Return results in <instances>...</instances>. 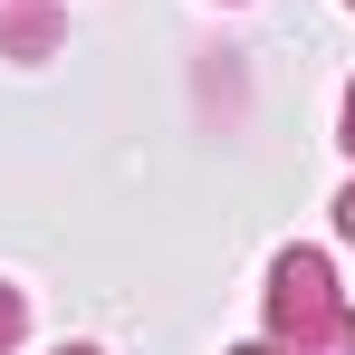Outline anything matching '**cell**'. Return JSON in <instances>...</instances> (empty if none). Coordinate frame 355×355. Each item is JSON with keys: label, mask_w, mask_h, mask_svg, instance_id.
<instances>
[{"label": "cell", "mask_w": 355, "mask_h": 355, "mask_svg": "<svg viewBox=\"0 0 355 355\" xmlns=\"http://www.w3.org/2000/svg\"><path fill=\"white\" fill-rule=\"evenodd\" d=\"M279 317H307V327H327V269L317 259H288V279H279Z\"/></svg>", "instance_id": "obj_1"}, {"label": "cell", "mask_w": 355, "mask_h": 355, "mask_svg": "<svg viewBox=\"0 0 355 355\" xmlns=\"http://www.w3.org/2000/svg\"><path fill=\"white\" fill-rule=\"evenodd\" d=\"M346 240H355V202H346Z\"/></svg>", "instance_id": "obj_2"}, {"label": "cell", "mask_w": 355, "mask_h": 355, "mask_svg": "<svg viewBox=\"0 0 355 355\" xmlns=\"http://www.w3.org/2000/svg\"><path fill=\"white\" fill-rule=\"evenodd\" d=\"M250 355H259V346H250Z\"/></svg>", "instance_id": "obj_3"}]
</instances>
